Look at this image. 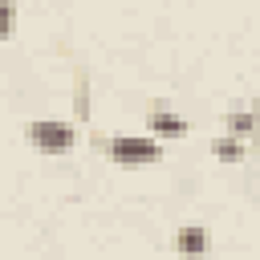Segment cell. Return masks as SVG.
<instances>
[{
  "mask_svg": "<svg viewBox=\"0 0 260 260\" xmlns=\"http://www.w3.org/2000/svg\"><path fill=\"white\" fill-rule=\"evenodd\" d=\"M24 138H28L37 150H45V154H65V150L73 146L77 130H73L69 122H53V118H41V122H28V126H24Z\"/></svg>",
  "mask_w": 260,
  "mask_h": 260,
  "instance_id": "obj_1",
  "label": "cell"
},
{
  "mask_svg": "<svg viewBox=\"0 0 260 260\" xmlns=\"http://www.w3.org/2000/svg\"><path fill=\"white\" fill-rule=\"evenodd\" d=\"M110 158H114L118 167H142V162H154V158H158V142H154V138L118 134V138H110Z\"/></svg>",
  "mask_w": 260,
  "mask_h": 260,
  "instance_id": "obj_2",
  "label": "cell"
},
{
  "mask_svg": "<svg viewBox=\"0 0 260 260\" xmlns=\"http://www.w3.org/2000/svg\"><path fill=\"white\" fill-rule=\"evenodd\" d=\"M146 130H154L158 138H183V134H187V122H183L179 114H171V110H154V114L146 118Z\"/></svg>",
  "mask_w": 260,
  "mask_h": 260,
  "instance_id": "obj_3",
  "label": "cell"
},
{
  "mask_svg": "<svg viewBox=\"0 0 260 260\" xmlns=\"http://www.w3.org/2000/svg\"><path fill=\"white\" fill-rule=\"evenodd\" d=\"M175 248H179V252H187V256H195V252H203V248H207V232H203V228H179Z\"/></svg>",
  "mask_w": 260,
  "mask_h": 260,
  "instance_id": "obj_4",
  "label": "cell"
},
{
  "mask_svg": "<svg viewBox=\"0 0 260 260\" xmlns=\"http://www.w3.org/2000/svg\"><path fill=\"white\" fill-rule=\"evenodd\" d=\"M211 154L223 158V162H240V158H244V146H240L236 138H215V142H211Z\"/></svg>",
  "mask_w": 260,
  "mask_h": 260,
  "instance_id": "obj_5",
  "label": "cell"
},
{
  "mask_svg": "<svg viewBox=\"0 0 260 260\" xmlns=\"http://www.w3.org/2000/svg\"><path fill=\"white\" fill-rule=\"evenodd\" d=\"M228 126H232V134H252L256 130V114H232Z\"/></svg>",
  "mask_w": 260,
  "mask_h": 260,
  "instance_id": "obj_6",
  "label": "cell"
},
{
  "mask_svg": "<svg viewBox=\"0 0 260 260\" xmlns=\"http://www.w3.org/2000/svg\"><path fill=\"white\" fill-rule=\"evenodd\" d=\"M8 37H12V4L0 0V41H8Z\"/></svg>",
  "mask_w": 260,
  "mask_h": 260,
  "instance_id": "obj_7",
  "label": "cell"
},
{
  "mask_svg": "<svg viewBox=\"0 0 260 260\" xmlns=\"http://www.w3.org/2000/svg\"><path fill=\"white\" fill-rule=\"evenodd\" d=\"M252 114H256V122H260V98H256V102H252Z\"/></svg>",
  "mask_w": 260,
  "mask_h": 260,
  "instance_id": "obj_8",
  "label": "cell"
},
{
  "mask_svg": "<svg viewBox=\"0 0 260 260\" xmlns=\"http://www.w3.org/2000/svg\"><path fill=\"white\" fill-rule=\"evenodd\" d=\"M252 142H256V150H260V130H252Z\"/></svg>",
  "mask_w": 260,
  "mask_h": 260,
  "instance_id": "obj_9",
  "label": "cell"
}]
</instances>
